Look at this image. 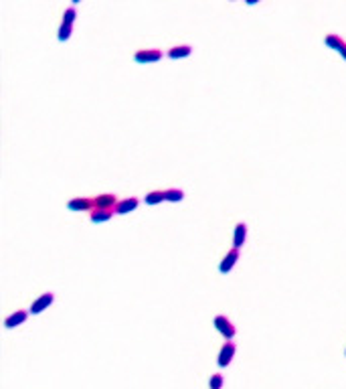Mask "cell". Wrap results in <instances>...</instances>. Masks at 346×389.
Returning a JSON list of instances; mask_svg holds the SVG:
<instances>
[{"label": "cell", "instance_id": "1", "mask_svg": "<svg viewBox=\"0 0 346 389\" xmlns=\"http://www.w3.org/2000/svg\"><path fill=\"white\" fill-rule=\"evenodd\" d=\"M215 329H217L221 335H223V339L225 340H231L233 337H235V333H237V329H235V324L227 318V316H223V314H219V316H215Z\"/></svg>", "mask_w": 346, "mask_h": 389}, {"label": "cell", "instance_id": "2", "mask_svg": "<svg viewBox=\"0 0 346 389\" xmlns=\"http://www.w3.org/2000/svg\"><path fill=\"white\" fill-rule=\"evenodd\" d=\"M53 300H55V294L53 292H45L43 296H39L33 304H31V314H41V312H45L51 304H53Z\"/></svg>", "mask_w": 346, "mask_h": 389}, {"label": "cell", "instance_id": "3", "mask_svg": "<svg viewBox=\"0 0 346 389\" xmlns=\"http://www.w3.org/2000/svg\"><path fill=\"white\" fill-rule=\"evenodd\" d=\"M136 63H156L162 59V51L160 49H140L134 55Z\"/></svg>", "mask_w": 346, "mask_h": 389}, {"label": "cell", "instance_id": "4", "mask_svg": "<svg viewBox=\"0 0 346 389\" xmlns=\"http://www.w3.org/2000/svg\"><path fill=\"white\" fill-rule=\"evenodd\" d=\"M235 342L233 340H225V344L221 347V353H219V359H217V363H219V367H227L231 361H233V357H235Z\"/></svg>", "mask_w": 346, "mask_h": 389}, {"label": "cell", "instance_id": "5", "mask_svg": "<svg viewBox=\"0 0 346 389\" xmlns=\"http://www.w3.org/2000/svg\"><path fill=\"white\" fill-rule=\"evenodd\" d=\"M237 259H239V249L233 247V249H231V251H227V255L221 259V264H219V272H221V274L231 272V270L235 268V264H237Z\"/></svg>", "mask_w": 346, "mask_h": 389}, {"label": "cell", "instance_id": "6", "mask_svg": "<svg viewBox=\"0 0 346 389\" xmlns=\"http://www.w3.org/2000/svg\"><path fill=\"white\" fill-rule=\"evenodd\" d=\"M69 211H93L95 209V203L93 199H85V197H79V199H71L67 203Z\"/></svg>", "mask_w": 346, "mask_h": 389}, {"label": "cell", "instance_id": "7", "mask_svg": "<svg viewBox=\"0 0 346 389\" xmlns=\"http://www.w3.org/2000/svg\"><path fill=\"white\" fill-rule=\"evenodd\" d=\"M93 203L99 209H116L118 199H116V194H112V193H103V194H97V197L93 199Z\"/></svg>", "mask_w": 346, "mask_h": 389}, {"label": "cell", "instance_id": "8", "mask_svg": "<svg viewBox=\"0 0 346 389\" xmlns=\"http://www.w3.org/2000/svg\"><path fill=\"white\" fill-rule=\"evenodd\" d=\"M138 199L136 197H130V199H124V201H118V205H116V215H128V213H132V211H136V207H138Z\"/></svg>", "mask_w": 346, "mask_h": 389}, {"label": "cell", "instance_id": "9", "mask_svg": "<svg viewBox=\"0 0 346 389\" xmlns=\"http://www.w3.org/2000/svg\"><path fill=\"white\" fill-rule=\"evenodd\" d=\"M245 240H247V225L245 223H237L235 225V235H233V247L241 249Z\"/></svg>", "mask_w": 346, "mask_h": 389}, {"label": "cell", "instance_id": "10", "mask_svg": "<svg viewBox=\"0 0 346 389\" xmlns=\"http://www.w3.org/2000/svg\"><path fill=\"white\" fill-rule=\"evenodd\" d=\"M27 316H29V312L27 310H16V312H12L6 320H4V327L6 329H14V327H20L25 320H27Z\"/></svg>", "mask_w": 346, "mask_h": 389}, {"label": "cell", "instance_id": "11", "mask_svg": "<svg viewBox=\"0 0 346 389\" xmlns=\"http://www.w3.org/2000/svg\"><path fill=\"white\" fill-rule=\"evenodd\" d=\"M114 209H99V207H95L93 211H91V221L93 223H105V221H110L112 217H114Z\"/></svg>", "mask_w": 346, "mask_h": 389}, {"label": "cell", "instance_id": "12", "mask_svg": "<svg viewBox=\"0 0 346 389\" xmlns=\"http://www.w3.org/2000/svg\"><path fill=\"white\" fill-rule=\"evenodd\" d=\"M192 53V47L190 45H176V47H172L170 51H168V57L170 59H184V57H188Z\"/></svg>", "mask_w": 346, "mask_h": 389}, {"label": "cell", "instance_id": "13", "mask_svg": "<svg viewBox=\"0 0 346 389\" xmlns=\"http://www.w3.org/2000/svg\"><path fill=\"white\" fill-rule=\"evenodd\" d=\"M162 201H166L164 191H152V193H148L146 197H144V203H146V205H158V203H162Z\"/></svg>", "mask_w": 346, "mask_h": 389}, {"label": "cell", "instance_id": "14", "mask_svg": "<svg viewBox=\"0 0 346 389\" xmlns=\"http://www.w3.org/2000/svg\"><path fill=\"white\" fill-rule=\"evenodd\" d=\"M324 43H326V47H328V49H334V51H338V53H340V49L346 45V43H344V41H342L338 35H334V33H332V35H328L326 39H324Z\"/></svg>", "mask_w": 346, "mask_h": 389}, {"label": "cell", "instance_id": "15", "mask_svg": "<svg viewBox=\"0 0 346 389\" xmlns=\"http://www.w3.org/2000/svg\"><path fill=\"white\" fill-rule=\"evenodd\" d=\"M164 194H166V201H170V203H178L184 199V193L180 189H166Z\"/></svg>", "mask_w": 346, "mask_h": 389}, {"label": "cell", "instance_id": "16", "mask_svg": "<svg viewBox=\"0 0 346 389\" xmlns=\"http://www.w3.org/2000/svg\"><path fill=\"white\" fill-rule=\"evenodd\" d=\"M71 33H73V27H71V25H63V23H61V27H59V35H57V37H59V41H61V43H65V41H69V39H71Z\"/></svg>", "mask_w": 346, "mask_h": 389}, {"label": "cell", "instance_id": "17", "mask_svg": "<svg viewBox=\"0 0 346 389\" xmlns=\"http://www.w3.org/2000/svg\"><path fill=\"white\" fill-rule=\"evenodd\" d=\"M75 18H77V10H75L73 6H69L67 10L63 12V25H71V27H73Z\"/></svg>", "mask_w": 346, "mask_h": 389}, {"label": "cell", "instance_id": "18", "mask_svg": "<svg viewBox=\"0 0 346 389\" xmlns=\"http://www.w3.org/2000/svg\"><path fill=\"white\" fill-rule=\"evenodd\" d=\"M223 383H225V379H223L221 373H215V375L209 379V387H211V389H223Z\"/></svg>", "mask_w": 346, "mask_h": 389}, {"label": "cell", "instance_id": "19", "mask_svg": "<svg viewBox=\"0 0 346 389\" xmlns=\"http://www.w3.org/2000/svg\"><path fill=\"white\" fill-rule=\"evenodd\" d=\"M245 2H247L249 6H253V4H259V2H261V0H245Z\"/></svg>", "mask_w": 346, "mask_h": 389}, {"label": "cell", "instance_id": "20", "mask_svg": "<svg viewBox=\"0 0 346 389\" xmlns=\"http://www.w3.org/2000/svg\"><path fill=\"white\" fill-rule=\"evenodd\" d=\"M340 57H342V59H344V61H346V45H344V47H342V49H340Z\"/></svg>", "mask_w": 346, "mask_h": 389}, {"label": "cell", "instance_id": "21", "mask_svg": "<svg viewBox=\"0 0 346 389\" xmlns=\"http://www.w3.org/2000/svg\"><path fill=\"white\" fill-rule=\"evenodd\" d=\"M71 2H73V4H79V2H81V0H71Z\"/></svg>", "mask_w": 346, "mask_h": 389}]
</instances>
